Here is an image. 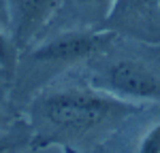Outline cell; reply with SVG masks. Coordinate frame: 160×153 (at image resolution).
Masks as SVG:
<instances>
[{
    "instance_id": "cell-12",
    "label": "cell",
    "mask_w": 160,
    "mask_h": 153,
    "mask_svg": "<svg viewBox=\"0 0 160 153\" xmlns=\"http://www.w3.org/2000/svg\"><path fill=\"white\" fill-rule=\"evenodd\" d=\"M0 75H2V76H4V72H2V68H0Z\"/></svg>"
},
{
    "instance_id": "cell-1",
    "label": "cell",
    "mask_w": 160,
    "mask_h": 153,
    "mask_svg": "<svg viewBox=\"0 0 160 153\" xmlns=\"http://www.w3.org/2000/svg\"><path fill=\"white\" fill-rule=\"evenodd\" d=\"M141 106L94 87L81 68H73L41 87L24 106L32 128L30 149L94 153Z\"/></svg>"
},
{
    "instance_id": "cell-9",
    "label": "cell",
    "mask_w": 160,
    "mask_h": 153,
    "mask_svg": "<svg viewBox=\"0 0 160 153\" xmlns=\"http://www.w3.org/2000/svg\"><path fill=\"white\" fill-rule=\"evenodd\" d=\"M17 58H19V49L15 47V43L11 40L9 32L4 30V26L0 24V68L4 76L11 81L15 66H17Z\"/></svg>"
},
{
    "instance_id": "cell-10",
    "label": "cell",
    "mask_w": 160,
    "mask_h": 153,
    "mask_svg": "<svg viewBox=\"0 0 160 153\" xmlns=\"http://www.w3.org/2000/svg\"><path fill=\"white\" fill-rule=\"evenodd\" d=\"M17 117H22V113L11 98V81L0 75V128H7Z\"/></svg>"
},
{
    "instance_id": "cell-8",
    "label": "cell",
    "mask_w": 160,
    "mask_h": 153,
    "mask_svg": "<svg viewBox=\"0 0 160 153\" xmlns=\"http://www.w3.org/2000/svg\"><path fill=\"white\" fill-rule=\"evenodd\" d=\"M32 145V128L26 117H17L7 128H0V153H17Z\"/></svg>"
},
{
    "instance_id": "cell-11",
    "label": "cell",
    "mask_w": 160,
    "mask_h": 153,
    "mask_svg": "<svg viewBox=\"0 0 160 153\" xmlns=\"http://www.w3.org/2000/svg\"><path fill=\"white\" fill-rule=\"evenodd\" d=\"M0 24L7 30V7H4V0H0Z\"/></svg>"
},
{
    "instance_id": "cell-7",
    "label": "cell",
    "mask_w": 160,
    "mask_h": 153,
    "mask_svg": "<svg viewBox=\"0 0 160 153\" xmlns=\"http://www.w3.org/2000/svg\"><path fill=\"white\" fill-rule=\"evenodd\" d=\"M115 0H62L60 9L47 30L64 28H96L100 30Z\"/></svg>"
},
{
    "instance_id": "cell-5",
    "label": "cell",
    "mask_w": 160,
    "mask_h": 153,
    "mask_svg": "<svg viewBox=\"0 0 160 153\" xmlns=\"http://www.w3.org/2000/svg\"><path fill=\"white\" fill-rule=\"evenodd\" d=\"M102 30L132 40L160 43V0H115Z\"/></svg>"
},
{
    "instance_id": "cell-4",
    "label": "cell",
    "mask_w": 160,
    "mask_h": 153,
    "mask_svg": "<svg viewBox=\"0 0 160 153\" xmlns=\"http://www.w3.org/2000/svg\"><path fill=\"white\" fill-rule=\"evenodd\" d=\"M94 153H160V104H143Z\"/></svg>"
},
{
    "instance_id": "cell-6",
    "label": "cell",
    "mask_w": 160,
    "mask_h": 153,
    "mask_svg": "<svg viewBox=\"0 0 160 153\" xmlns=\"http://www.w3.org/2000/svg\"><path fill=\"white\" fill-rule=\"evenodd\" d=\"M62 0H4L7 32L22 51L34 43L51 24Z\"/></svg>"
},
{
    "instance_id": "cell-3",
    "label": "cell",
    "mask_w": 160,
    "mask_h": 153,
    "mask_svg": "<svg viewBox=\"0 0 160 153\" xmlns=\"http://www.w3.org/2000/svg\"><path fill=\"white\" fill-rule=\"evenodd\" d=\"M94 87L137 104H160V43L115 36L79 66Z\"/></svg>"
},
{
    "instance_id": "cell-2",
    "label": "cell",
    "mask_w": 160,
    "mask_h": 153,
    "mask_svg": "<svg viewBox=\"0 0 160 153\" xmlns=\"http://www.w3.org/2000/svg\"><path fill=\"white\" fill-rule=\"evenodd\" d=\"M118 36L109 30L96 28H64L47 30L19 51L17 66L11 79V98L19 111L28 100L64 72L79 68Z\"/></svg>"
}]
</instances>
